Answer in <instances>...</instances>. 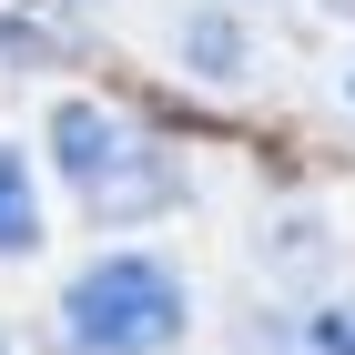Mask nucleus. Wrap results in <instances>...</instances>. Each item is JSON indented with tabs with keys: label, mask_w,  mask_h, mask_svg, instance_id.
<instances>
[{
	"label": "nucleus",
	"mask_w": 355,
	"mask_h": 355,
	"mask_svg": "<svg viewBox=\"0 0 355 355\" xmlns=\"http://www.w3.org/2000/svg\"><path fill=\"white\" fill-rule=\"evenodd\" d=\"M41 142H51L61 193H71L92 223H153V214L183 203V163H173V142H153L122 102L61 92L51 122H41Z\"/></svg>",
	"instance_id": "nucleus-1"
},
{
	"label": "nucleus",
	"mask_w": 355,
	"mask_h": 355,
	"mask_svg": "<svg viewBox=\"0 0 355 355\" xmlns=\"http://www.w3.org/2000/svg\"><path fill=\"white\" fill-rule=\"evenodd\" d=\"M183 335H193V284L173 254H142V244L92 254L51 304L61 355H173Z\"/></svg>",
	"instance_id": "nucleus-2"
},
{
	"label": "nucleus",
	"mask_w": 355,
	"mask_h": 355,
	"mask_svg": "<svg viewBox=\"0 0 355 355\" xmlns=\"http://www.w3.org/2000/svg\"><path fill=\"white\" fill-rule=\"evenodd\" d=\"M173 51H183V71L203 92H234L254 71V31H244V10H223V0H193L183 21H173Z\"/></svg>",
	"instance_id": "nucleus-3"
},
{
	"label": "nucleus",
	"mask_w": 355,
	"mask_h": 355,
	"mask_svg": "<svg viewBox=\"0 0 355 355\" xmlns=\"http://www.w3.org/2000/svg\"><path fill=\"white\" fill-rule=\"evenodd\" d=\"M41 173H31L21 142H0V264H21V254H41Z\"/></svg>",
	"instance_id": "nucleus-4"
},
{
	"label": "nucleus",
	"mask_w": 355,
	"mask_h": 355,
	"mask_svg": "<svg viewBox=\"0 0 355 355\" xmlns=\"http://www.w3.org/2000/svg\"><path fill=\"white\" fill-rule=\"evenodd\" d=\"M304 355H355V315L345 304H315L304 315Z\"/></svg>",
	"instance_id": "nucleus-5"
},
{
	"label": "nucleus",
	"mask_w": 355,
	"mask_h": 355,
	"mask_svg": "<svg viewBox=\"0 0 355 355\" xmlns=\"http://www.w3.org/2000/svg\"><path fill=\"white\" fill-rule=\"evenodd\" d=\"M325 10H335V21H355V0H325Z\"/></svg>",
	"instance_id": "nucleus-6"
},
{
	"label": "nucleus",
	"mask_w": 355,
	"mask_h": 355,
	"mask_svg": "<svg viewBox=\"0 0 355 355\" xmlns=\"http://www.w3.org/2000/svg\"><path fill=\"white\" fill-rule=\"evenodd\" d=\"M345 102H355V51H345Z\"/></svg>",
	"instance_id": "nucleus-7"
},
{
	"label": "nucleus",
	"mask_w": 355,
	"mask_h": 355,
	"mask_svg": "<svg viewBox=\"0 0 355 355\" xmlns=\"http://www.w3.org/2000/svg\"><path fill=\"white\" fill-rule=\"evenodd\" d=\"M82 10H92V0H82Z\"/></svg>",
	"instance_id": "nucleus-8"
}]
</instances>
